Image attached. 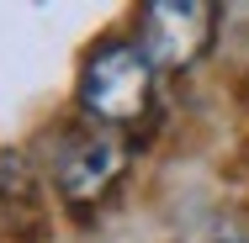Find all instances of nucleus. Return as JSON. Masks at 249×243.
Segmentation results:
<instances>
[{"instance_id": "obj_3", "label": "nucleus", "mask_w": 249, "mask_h": 243, "mask_svg": "<svg viewBox=\"0 0 249 243\" xmlns=\"http://www.w3.org/2000/svg\"><path fill=\"white\" fill-rule=\"evenodd\" d=\"M212 16H217L212 5H175V0L149 5L143 11V53H149V64H159V69L191 64L212 37Z\"/></svg>"}, {"instance_id": "obj_2", "label": "nucleus", "mask_w": 249, "mask_h": 243, "mask_svg": "<svg viewBox=\"0 0 249 243\" xmlns=\"http://www.w3.org/2000/svg\"><path fill=\"white\" fill-rule=\"evenodd\" d=\"M53 175H58V191L69 195V201H96L122 175V143L106 127H80V132H69L58 143Z\"/></svg>"}, {"instance_id": "obj_1", "label": "nucleus", "mask_w": 249, "mask_h": 243, "mask_svg": "<svg viewBox=\"0 0 249 243\" xmlns=\"http://www.w3.org/2000/svg\"><path fill=\"white\" fill-rule=\"evenodd\" d=\"M80 100L96 122H138L154 100V64L138 43H101L85 58Z\"/></svg>"}]
</instances>
